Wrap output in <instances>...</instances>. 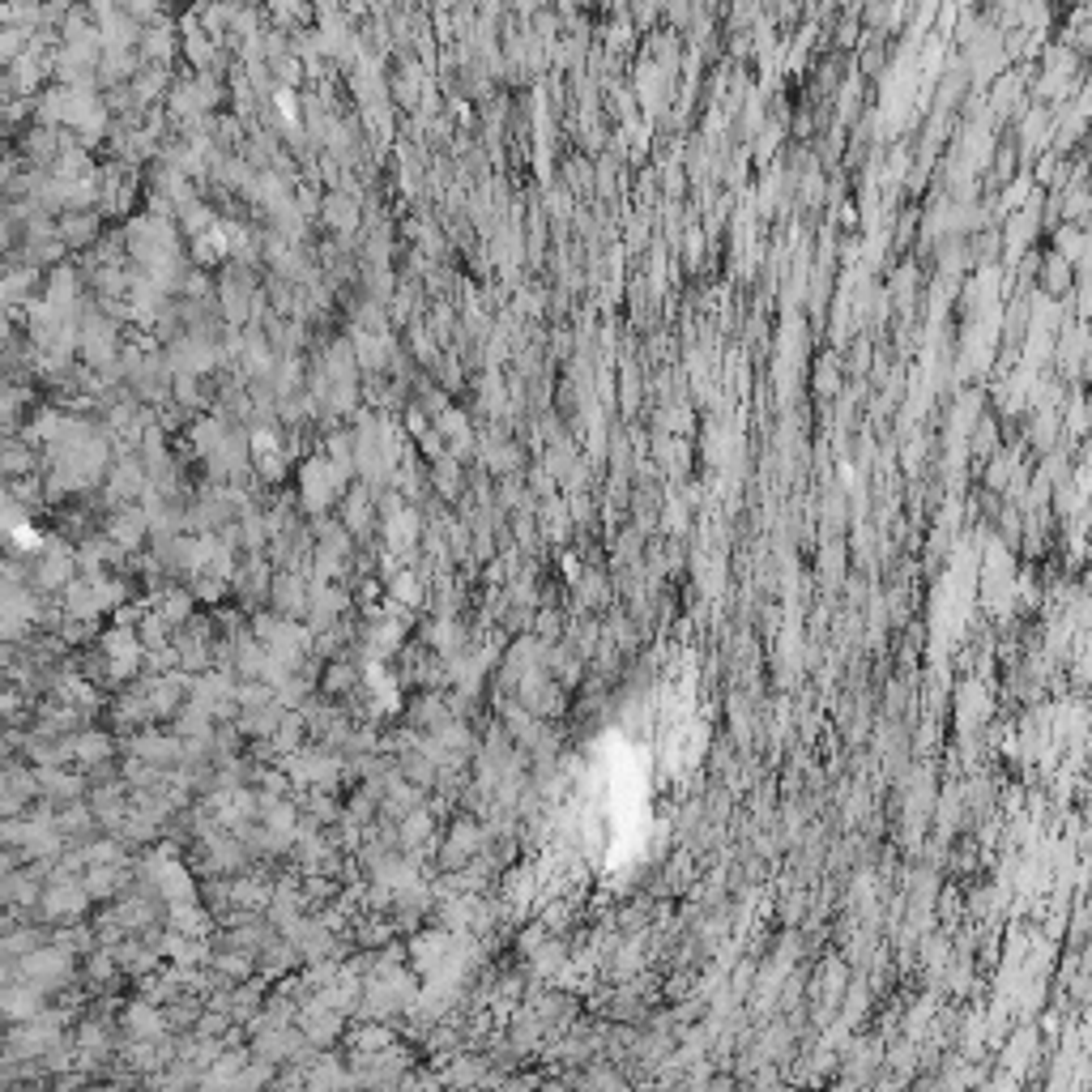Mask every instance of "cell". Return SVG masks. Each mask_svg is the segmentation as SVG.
<instances>
[]
</instances>
